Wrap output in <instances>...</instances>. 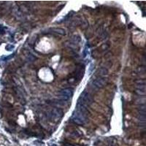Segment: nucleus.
<instances>
[{
	"label": "nucleus",
	"mask_w": 146,
	"mask_h": 146,
	"mask_svg": "<svg viewBox=\"0 0 146 146\" xmlns=\"http://www.w3.org/2000/svg\"><path fill=\"white\" fill-rule=\"evenodd\" d=\"M90 102H91V97H90L89 94L87 92L84 91L81 94V95L78 99L77 104H79L80 105L85 106L86 105H89Z\"/></svg>",
	"instance_id": "f03ea898"
},
{
	"label": "nucleus",
	"mask_w": 146,
	"mask_h": 146,
	"mask_svg": "<svg viewBox=\"0 0 146 146\" xmlns=\"http://www.w3.org/2000/svg\"><path fill=\"white\" fill-rule=\"evenodd\" d=\"M145 98H140L136 100V104H139V105H145Z\"/></svg>",
	"instance_id": "6e6552de"
},
{
	"label": "nucleus",
	"mask_w": 146,
	"mask_h": 146,
	"mask_svg": "<svg viewBox=\"0 0 146 146\" xmlns=\"http://www.w3.org/2000/svg\"><path fill=\"white\" fill-rule=\"evenodd\" d=\"M72 119L73 122H75V123L79 125H83L87 121V113L76 110L75 112H74Z\"/></svg>",
	"instance_id": "f257e3e1"
},
{
	"label": "nucleus",
	"mask_w": 146,
	"mask_h": 146,
	"mask_svg": "<svg viewBox=\"0 0 146 146\" xmlns=\"http://www.w3.org/2000/svg\"><path fill=\"white\" fill-rule=\"evenodd\" d=\"M64 112L62 110L59 109V108H54L51 111V118L55 120V121H58L59 119H61L63 116Z\"/></svg>",
	"instance_id": "20e7f679"
},
{
	"label": "nucleus",
	"mask_w": 146,
	"mask_h": 146,
	"mask_svg": "<svg viewBox=\"0 0 146 146\" xmlns=\"http://www.w3.org/2000/svg\"><path fill=\"white\" fill-rule=\"evenodd\" d=\"M58 94L63 100H68L73 94V89L71 88L63 89L58 93Z\"/></svg>",
	"instance_id": "7ed1b4c3"
},
{
	"label": "nucleus",
	"mask_w": 146,
	"mask_h": 146,
	"mask_svg": "<svg viewBox=\"0 0 146 146\" xmlns=\"http://www.w3.org/2000/svg\"><path fill=\"white\" fill-rule=\"evenodd\" d=\"M137 89H139V90H145V85L138 84V85L137 86Z\"/></svg>",
	"instance_id": "9d476101"
},
{
	"label": "nucleus",
	"mask_w": 146,
	"mask_h": 146,
	"mask_svg": "<svg viewBox=\"0 0 146 146\" xmlns=\"http://www.w3.org/2000/svg\"><path fill=\"white\" fill-rule=\"evenodd\" d=\"M138 118H139V119H140V121H145V115H140L138 117Z\"/></svg>",
	"instance_id": "9b49d317"
},
{
	"label": "nucleus",
	"mask_w": 146,
	"mask_h": 146,
	"mask_svg": "<svg viewBox=\"0 0 146 146\" xmlns=\"http://www.w3.org/2000/svg\"><path fill=\"white\" fill-rule=\"evenodd\" d=\"M53 32H54L58 34H61V35H65L66 34L65 30L62 29H53Z\"/></svg>",
	"instance_id": "0eeeda50"
},
{
	"label": "nucleus",
	"mask_w": 146,
	"mask_h": 146,
	"mask_svg": "<svg viewBox=\"0 0 146 146\" xmlns=\"http://www.w3.org/2000/svg\"><path fill=\"white\" fill-rule=\"evenodd\" d=\"M96 74L101 77H104L105 75H108V70L107 68L105 67H102L100 69H99L96 72Z\"/></svg>",
	"instance_id": "423d86ee"
},
{
	"label": "nucleus",
	"mask_w": 146,
	"mask_h": 146,
	"mask_svg": "<svg viewBox=\"0 0 146 146\" xmlns=\"http://www.w3.org/2000/svg\"><path fill=\"white\" fill-rule=\"evenodd\" d=\"M136 93H137L138 95H140V96H144V95H145V90H139V89H137V90L136 91Z\"/></svg>",
	"instance_id": "1a4fd4ad"
},
{
	"label": "nucleus",
	"mask_w": 146,
	"mask_h": 146,
	"mask_svg": "<svg viewBox=\"0 0 146 146\" xmlns=\"http://www.w3.org/2000/svg\"><path fill=\"white\" fill-rule=\"evenodd\" d=\"M108 80L106 78H104V77H102V78H97L95 80L93 81V86L96 87V88H102L106 84Z\"/></svg>",
	"instance_id": "39448f33"
}]
</instances>
